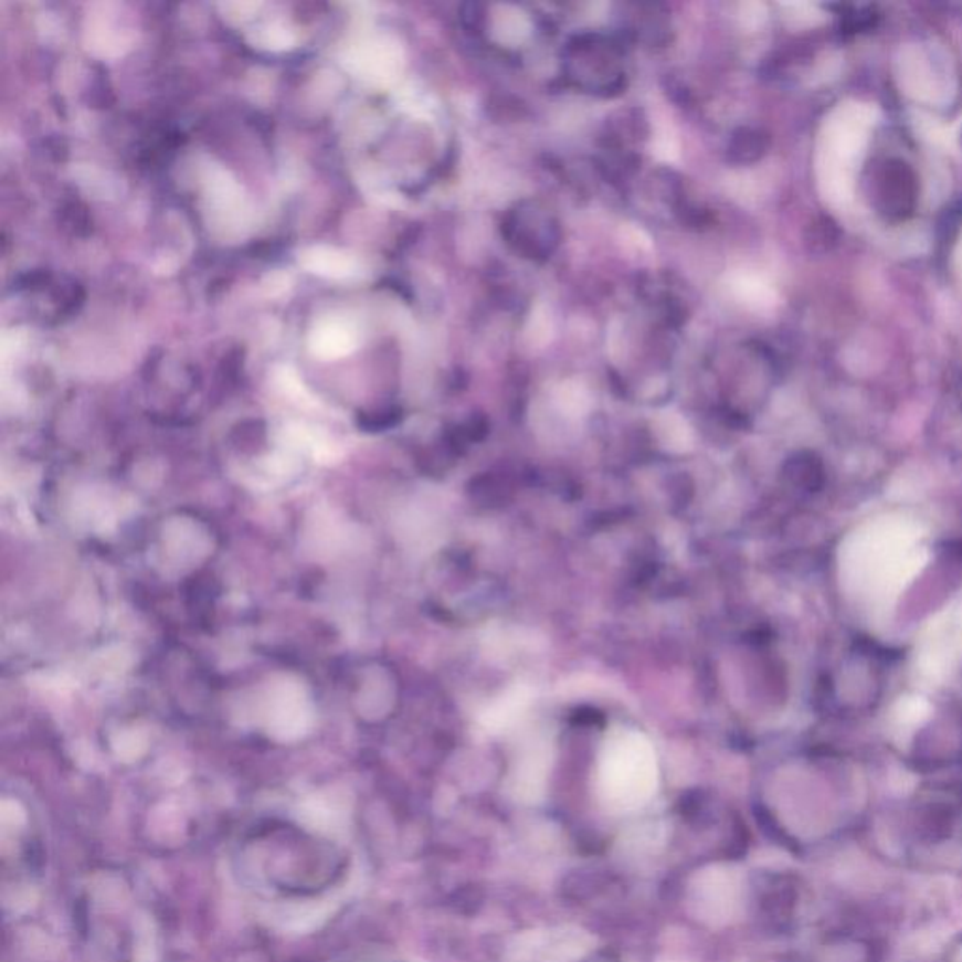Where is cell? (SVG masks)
Returning <instances> with one entry per match:
<instances>
[{
	"mask_svg": "<svg viewBox=\"0 0 962 962\" xmlns=\"http://www.w3.org/2000/svg\"><path fill=\"white\" fill-rule=\"evenodd\" d=\"M686 905L694 918L722 927L737 918L742 905V881L730 865L701 868L686 889Z\"/></svg>",
	"mask_w": 962,
	"mask_h": 962,
	"instance_id": "cell-2",
	"label": "cell"
},
{
	"mask_svg": "<svg viewBox=\"0 0 962 962\" xmlns=\"http://www.w3.org/2000/svg\"><path fill=\"white\" fill-rule=\"evenodd\" d=\"M530 699V688L522 685L511 686L510 690H506L482 712V723L489 731L510 730L529 709Z\"/></svg>",
	"mask_w": 962,
	"mask_h": 962,
	"instance_id": "cell-4",
	"label": "cell"
},
{
	"mask_svg": "<svg viewBox=\"0 0 962 962\" xmlns=\"http://www.w3.org/2000/svg\"><path fill=\"white\" fill-rule=\"evenodd\" d=\"M765 151V139L760 133L742 128L731 138L730 147H728V157L731 162L742 165V162H754Z\"/></svg>",
	"mask_w": 962,
	"mask_h": 962,
	"instance_id": "cell-5",
	"label": "cell"
},
{
	"mask_svg": "<svg viewBox=\"0 0 962 962\" xmlns=\"http://www.w3.org/2000/svg\"><path fill=\"white\" fill-rule=\"evenodd\" d=\"M660 784L656 752L647 737L616 730L605 739L596 765V795L613 814H628L648 805Z\"/></svg>",
	"mask_w": 962,
	"mask_h": 962,
	"instance_id": "cell-1",
	"label": "cell"
},
{
	"mask_svg": "<svg viewBox=\"0 0 962 962\" xmlns=\"http://www.w3.org/2000/svg\"><path fill=\"white\" fill-rule=\"evenodd\" d=\"M549 763L551 750L548 742H529V747L521 750L511 771V787L517 799L536 801L541 797L548 780Z\"/></svg>",
	"mask_w": 962,
	"mask_h": 962,
	"instance_id": "cell-3",
	"label": "cell"
},
{
	"mask_svg": "<svg viewBox=\"0 0 962 962\" xmlns=\"http://www.w3.org/2000/svg\"><path fill=\"white\" fill-rule=\"evenodd\" d=\"M942 553L950 562L962 568V540L945 541Z\"/></svg>",
	"mask_w": 962,
	"mask_h": 962,
	"instance_id": "cell-7",
	"label": "cell"
},
{
	"mask_svg": "<svg viewBox=\"0 0 962 962\" xmlns=\"http://www.w3.org/2000/svg\"><path fill=\"white\" fill-rule=\"evenodd\" d=\"M792 478L806 491H818L820 487L825 484L824 463L816 455L806 453L793 463Z\"/></svg>",
	"mask_w": 962,
	"mask_h": 962,
	"instance_id": "cell-6",
	"label": "cell"
}]
</instances>
